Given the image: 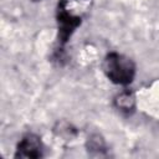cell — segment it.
I'll return each mask as SVG.
<instances>
[{
    "label": "cell",
    "mask_w": 159,
    "mask_h": 159,
    "mask_svg": "<svg viewBox=\"0 0 159 159\" xmlns=\"http://www.w3.org/2000/svg\"><path fill=\"white\" fill-rule=\"evenodd\" d=\"M114 104L116 107L122 111V112H125V113H129V112H133L134 107H135V97L132 92L129 91H124L122 93H119L116 99H114Z\"/></svg>",
    "instance_id": "277c9868"
},
{
    "label": "cell",
    "mask_w": 159,
    "mask_h": 159,
    "mask_svg": "<svg viewBox=\"0 0 159 159\" xmlns=\"http://www.w3.org/2000/svg\"><path fill=\"white\" fill-rule=\"evenodd\" d=\"M34 1H39V0H34Z\"/></svg>",
    "instance_id": "5b68a950"
},
{
    "label": "cell",
    "mask_w": 159,
    "mask_h": 159,
    "mask_svg": "<svg viewBox=\"0 0 159 159\" xmlns=\"http://www.w3.org/2000/svg\"><path fill=\"white\" fill-rule=\"evenodd\" d=\"M91 0H60L57 6L58 42L63 46L88 12Z\"/></svg>",
    "instance_id": "6da1fadb"
},
{
    "label": "cell",
    "mask_w": 159,
    "mask_h": 159,
    "mask_svg": "<svg viewBox=\"0 0 159 159\" xmlns=\"http://www.w3.org/2000/svg\"><path fill=\"white\" fill-rule=\"evenodd\" d=\"M16 158H26V159H37L42 157V143L40 138L35 134H27L21 139L17 144V149L15 153Z\"/></svg>",
    "instance_id": "3957f363"
},
{
    "label": "cell",
    "mask_w": 159,
    "mask_h": 159,
    "mask_svg": "<svg viewBox=\"0 0 159 159\" xmlns=\"http://www.w3.org/2000/svg\"><path fill=\"white\" fill-rule=\"evenodd\" d=\"M103 72L116 84H129L135 76L134 62L118 52L108 53L103 60Z\"/></svg>",
    "instance_id": "7a4b0ae2"
}]
</instances>
